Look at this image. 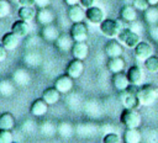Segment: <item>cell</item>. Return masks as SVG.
<instances>
[{
  "label": "cell",
  "mask_w": 158,
  "mask_h": 143,
  "mask_svg": "<svg viewBox=\"0 0 158 143\" xmlns=\"http://www.w3.org/2000/svg\"><path fill=\"white\" fill-rule=\"evenodd\" d=\"M130 27L128 22L122 20L121 17L118 20H112V18H106L100 23V31L104 36L107 38H117L118 33L123 30Z\"/></svg>",
  "instance_id": "cell-1"
},
{
  "label": "cell",
  "mask_w": 158,
  "mask_h": 143,
  "mask_svg": "<svg viewBox=\"0 0 158 143\" xmlns=\"http://www.w3.org/2000/svg\"><path fill=\"white\" fill-rule=\"evenodd\" d=\"M118 92L120 102L125 108H137V106H139L138 89L136 88V85H130L127 89Z\"/></svg>",
  "instance_id": "cell-2"
},
{
  "label": "cell",
  "mask_w": 158,
  "mask_h": 143,
  "mask_svg": "<svg viewBox=\"0 0 158 143\" xmlns=\"http://www.w3.org/2000/svg\"><path fill=\"white\" fill-rule=\"evenodd\" d=\"M158 97V90L153 85H143L138 89V101L141 106H151Z\"/></svg>",
  "instance_id": "cell-3"
},
{
  "label": "cell",
  "mask_w": 158,
  "mask_h": 143,
  "mask_svg": "<svg viewBox=\"0 0 158 143\" xmlns=\"http://www.w3.org/2000/svg\"><path fill=\"white\" fill-rule=\"evenodd\" d=\"M120 120L126 128H138L142 123V117L135 108H125L121 113Z\"/></svg>",
  "instance_id": "cell-4"
},
{
  "label": "cell",
  "mask_w": 158,
  "mask_h": 143,
  "mask_svg": "<svg viewBox=\"0 0 158 143\" xmlns=\"http://www.w3.org/2000/svg\"><path fill=\"white\" fill-rule=\"evenodd\" d=\"M117 41H120L121 43H123L128 48H135L141 42V37H139V35L137 32H135L130 27H127V28H123L118 33Z\"/></svg>",
  "instance_id": "cell-5"
},
{
  "label": "cell",
  "mask_w": 158,
  "mask_h": 143,
  "mask_svg": "<svg viewBox=\"0 0 158 143\" xmlns=\"http://www.w3.org/2000/svg\"><path fill=\"white\" fill-rule=\"evenodd\" d=\"M88 26L83 21L73 23L70 28V36L74 39V42H85L88 39Z\"/></svg>",
  "instance_id": "cell-6"
},
{
  "label": "cell",
  "mask_w": 158,
  "mask_h": 143,
  "mask_svg": "<svg viewBox=\"0 0 158 143\" xmlns=\"http://www.w3.org/2000/svg\"><path fill=\"white\" fill-rule=\"evenodd\" d=\"M133 49H135V57L142 62H144L147 58L153 55V47L144 41H141Z\"/></svg>",
  "instance_id": "cell-7"
},
{
  "label": "cell",
  "mask_w": 158,
  "mask_h": 143,
  "mask_svg": "<svg viewBox=\"0 0 158 143\" xmlns=\"http://www.w3.org/2000/svg\"><path fill=\"white\" fill-rule=\"evenodd\" d=\"M85 17L89 20V22L94 25H100L105 20V12L98 6H91L85 10Z\"/></svg>",
  "instance_id": "cell-8"
},
{
  "label": "cell",
  "mask_w": 158,
  "mask_h": 143,
  "mask_svg": "<svg viewBox=\"0 0 158 143\" xmlns=\"http://www.w3.org/2000/svg\"><path fill=\"white\" fill-rule=\"evenodd\" d=\"M73 78L69 76L68 74L65 75H60L57 78V80L54 81V88L60 92V94H67L73 89Z\"/></svg>",
  "instance_id": "cell-9"
},
{
  "label": "cell",
  "mask_w": 158,
  "mask_h": 143,
  "mask_svg": "<svg viewBox=\"0 0 158 143\" xmlns=\"http://www.w3.org/2000/svg\"><path fill=\"white\" fill-rule=\"evenodd\" d=\"M127 78L130 80V84L131 85H141L143 78H144V74H143V70L141 67L138 65H132L130 67V69L127 70Z\"/></svg>",
  "instance_id": "cell-10"
},
{
  "label": "cell",
  "mask_w": 158,
  "mask_h": 143,
  "mask_svg": "<svg viewBox=\"0 0 158 143\" xmlns=\"http://www.w3.org/2000/svg\"><path fill=\"white\" fill-rule=\"evenodd\" d=\"M105 53L109 58H114V57H121L123 53V48L120 43V41H115L111 39L105 44Z\"/></svg>",
  "instance_id": "cell-11"
},
{
  "label": "cell",
  "mask_w": 158,
  "mask_h": 143,
  "mask_svg": "<svg viewBox=\"0 0 158 143\" xmlns=\"http://www.w3.org/2000/svg\"><path fill=\"white\" fill-rule=\"evenodd\" d=\"M84 72V63L81 59H73L67 67V74L73 79L79 78Z\"/></svg>",
  "instance_id": "cell-12"
},
{
  "label": "cell",
  "mask_w": 158,
  "mask_h": 143,
  "mask_svg": "<svg viewBox=\"0 0 158 143\" xmlns=\"http://www.w3.org/2000/svg\"><path fill=\"white\" fill-rule=\"evenodd\" d=\"M56 46L59 51L62 52H69V49L73 48L74 44V39L72 38V36L67 35V33H62L58 36V38L56 39Z\"/></svg>",
  "instance_id": "cell-13"
},
{
  "label": "cell",
  "mask_w": 158,
  "mask_h": 143,
  "mask_svg": "<svg viewBox=\"0 0 158 143\" xmlns=\"http://www.w3.org/2000/svg\"><path fill=\"white\" fill-rule=\"evenodd\" d=\"M112 85L117 91H122V90L127 89L131 84H130V80L127 78V74H123L122 72H120V73H115L114 74Z\"/></svg>",
  "instance_id": "cell-14"
},
{
  "label": "cell",
  "mask_w": 158,
  "mask_h": 143,
  "mask_svg": "<svg viewBox=\"0 0 158 143\" xmlns=\"http://www.w3.org/2000/svg\"><path fill=\"white\" fill-rule=\"evenodd\" d=\"M89 53V47L85 42H74L72 48V54L77 59H85Z\"/></svg>",
  "instance_id": "cell-15"
},
{
  "label": "cell",
  "mask_w": 158,
  "mask_h": 143,
  "mask_svg": "<svg viewBox=\"0 0 158 143\" xmlns=\"http://www.w3.org/2000/svg\"><path fill=\"white\" fill-rule=\"evenodd\" d=\"M36 17H37L38 23L46 26V25H49V23L53 22V20H54V14H53L52 10H49L48 7H42V9H40V10L37 11Z\"/></svg>",
  "instance_id": "cell-16"
},
{
  "label": "cell",
  "mask_w": 158,
  "mask_h": 143,
  "mask_svg": "<svg viewBox=\"0 0 158 143\" xmlns=\"http://www.w3.org/2000/svg\"><path fill=\"white\" fill-rule=\"evenodd\" d=\"M47 111H48V104L43 99H37L31 105V113L36 117H41L46 115Z\"/></svg>",
  "instance_id": "cell-17"
},
{
  "label": "cell",
  "mask_w": 158,
  "mask_h": 143,
  "mask_svg": "<svg viewBox=\"0 0 158 143\" xmlns=\"http://www.w3.org/2000/svg\"><path fill=\"white\" fill-rule=\"evenodd\" d=\"M68 17L73 21V22H80L84 20L85 17V11L83 10V6L77 4V5H72L68 9Z\"/></svg>",
  "instance_id": "cell-18"
},
{
  "label": "cell",
  "mask_w": 158,
  "mask_h": 143,
  "mask_svg": "<svg viewBox=\"0 0 158 143\" xmlns=\"http://www.w3.org/2000/svg\"><path fill=\"white\" fill-rule=\"evenodd\" d=\"M19 41H20V37L17 35H15L12 31L11 32H7L2 36V39H1V43L2 46L7 49V51H12L17 47L19 44Z\"/></svg>",
  "instance_id": "cell-19"
},
{
  "label": "cell",
  "mask_w": 158,
  "mask_h": 143,
  "mask_svg": "<svg viewBox=\"0 0 158 143\" xmlns=\"http://www.w3.org/2000/svg\"><path fill=\"white\" fill-rule=\"evenodd\" d=\"M120 17L126 22L131 23L137 18V9L133 5H125L120 11Z\"/></svg>",
  "instance_id": "cell-20"
},
{
  "label": "cell",
  "mask_w": 158,
  "mask_h": 143,
  "mask_svg": "<svg viewBox=\"0 0 158 143\" xmlns=\"http://www.w3.org/2000/svg\"><path fill=\"white\" fill-rule=\"evenodd\" d=\"M11 31H12L15 35H17L20 38H22V37H26V36L28 35L30 27H28V23H27L26 21H23V20L20 18L19 21H16V22L12 23Z\"/></svg>",
  "instance_id": "cell-21"
},
{
  "label": "cell",
  "mask_w": 158,
  "mask_h": 143,
  "mask_svg": "<svg viewBox=\"0 0 158 143\" xmlns=\"http://www.w3.org/2000/svg\"><path fill=\"white\" fill-rule=\"evenodd\" d=\"M141 132L138 128H126L123 133V142L125 143H139L141 142Z\"/></svg>",
  "instance_id": "cell-22"
},
{
  "label": "cell",
  "mask_w": 158,
  "mask_h": 143,
  "mask_svg": "<svg viewBox=\"0 0 158 143\" xmlns=\"http://www.w3.org/2000/svg\"><path fill=\"white\" fill-rule=\"evenodd\" d=\"M58 36H59V32H58L57 27L54 25H52V23L46 25L43 27V30H42V37L48 42H56Z\"/></svg>",
  "instance_id": "cell-23"
},
{
  "label": "cell",
  "mask_w": 158,
  "mask_h": 143,
  "mask_svg": "<svg viewBox=\"0 0 158 143\" xmlns=\"http://www.w3.org/2000/svg\"><path fill=\"white\" fill-rule=\"evenodd\" d=\"M59 91L56 88H48L43 91L42 94V99L48 104V105H54L58 102L59 100Z\"/></svg>",
  "instance_id": "cell-24"
},
{
  "label": "cell",
  "mask_w": 158,
  "mask_h": 143,
  "mask_svg": "<svg viewBox=\"0 0 158 143\" xmlns=\"http://www.w3.org/2000/svg\"><path fill=\"white\" fill-rule=\"evenodd\" d=\"M125 68V60L121 58V57H114V58H110L109 62H107V69L111 72V73H120L122 72Z\"/></svg>",
  "instance_id": "cell-25"
},
{
  "label": "cell",
  "mask_w": 158,
  "mask_h": 143,
  "mask_svg": "<svg viewBox=\"0 0 158 143\" xmlns=\"http://www.w3.org/2000/svg\"><path fill=\"white\" fill-rule=\"evenodd\" d=\"M17 14H19V17H20L21 20L26 21V22L33 20V18L36 17V15H37V12H36V10L33 9V6H21V7L19 9V12H17Z\"/></svg>",
  "instance_id": "cell-26"
},
{
  "label": "cell",
  "mask_w": 158,
  "mask_h": 143,
  "mask_svg": "<svg viewBox=\"0 0 158 143\" xmlns=\"http://www.w3.org/2000/svg\"><path fill=\"white\" fill-rule=\"evenodd\" d=\"M15 126V118L10 112H4L0 115V129L11 131Z\"/></svg>",
  "instance_id": "cell-27"
},
{
  "label": "cell",
  "mask_w": 158,
  "mask_h": 143,
  "mask_svg": "<svg viewBox=\"0 0 158 143\" xmlns=\"http://www.w3.org/2000/svg\"><path fill=\"white\" fill-rule=\"evenodd\" d=\"M143 18L148 25H157L158 23V10L154 6H149L147 10L143 11Z\"/></svg>",
  "instance_id": "cell-28"
},
{
  "label": "cell",
  "mask_w": 158,
  "mask_h": 143,
  "mask_svg": "<svg viewBox=\"0 0 158 143\" xmlns=\"http://www.w3.org/2000/svg\"><path fill=\"white\" fill-rule=\"evenodd\" d=\"M144 68L152 74L158 73V57L153 54L149 58H147L144 60Z\"/></svg>",
  "instance_id": "cell-29"
},
{
  "label": "cell",
  "mask_w": 158,
  "mask_h": 143,
  "mask_svg": "<svg viewBox=\"0 0 158 143\" xmlns=\"http://www.w3.org/2000/svg\"><path fill=\"white\" fill-rule=\"evenodd\" d=\"M14 79H15V81L17 83V84H20V85H26V84H28L30 83V75L27 74V72H25V70H22V69H19L17 72H15V74H14Z\"/></svg>",
  "instance_id": "cell-30"
},
{
  "label": "cell",
  "mask_w": 158,
  "mask_h": 143,
  "mask_svg": "<svg viewBox=\"0 0 158 143\" xmlns=\"http://www.w3.org/2000/svg\"><path fill=\"white\" fill-rule=\"evenodd\" d=\"M58 133L63 138H68L73 134V126L68 122H62L58 126Z\"/></svg>",
  "instance_id": "cell-31"
},
{
  "label": "cell",
  "mask_w": 158,
  "mask_h": 143,
  "mask_svg": "<svg viewBox=\"0 0 158 143\" xmlns=\"http://www.w3.org/2000/svg\"><path fill=\"white\" fill-rule=\"evenodd\" d=\"M14 92V85L9 79L0 81V94L2 96H9Z\"/></svg>",
  "instance_id": "cell-32"
},
{
  "label": "cell",
  "mask_w": 158,
  "mask_h": 143,
  "mask_svg": "<svg viewBox=\"0 0 158 143\" xmlns=\"http://www.w3.org/2000/svg\"><path fill=\"white\" fill-rule=\"evenodd\" d=\"M11 11V5L7 0H0V18L6 17Z\"/></svg>",
  "instance_id": "cell-33"
},
{
  "label": "cell",
  "mask_w": 158,
  "mask_h": 143,
  "mask_svg": "<svg viewBox=\"0 0 158 143\" xmlns=\"http://www.w3.org/2000/svg\"><path fill=\"white\" fill-rule=\"evenodd\" d=\"M14 141L12 133L9 129H0V143H11Z\"/></svg>",
  "instance_id": "cell-34"
},
{
  "label": "cell",
  "mask_w": 158,
  "mask_h": 143,
  "mask_svg": "<svg viewBox=\"0 0 158 143\" xmlns=\"http://www.w3.org/2000/svg\"><path fill=\"white\" fill-rule=\"evenodd\" d=\"M102 142H104V143H120V142H121V138H120V136L116 134V133H109V134H106V136L104 137Z\"/></svg>",
  "instance_id": "cell-35"
},
{
  "label": "cell",
  "mask_w": 158,
  "mask_h": 143,
  "mask_svg": "<svg viewBox=\"0 0 158 143\" xmlns=\"http://www.w3.org/2000/svg\"><path fill=\"white\" fill-rule=\"evenodd\" d=\"M133 6L139 10V11H144L149 7V4H148V0H133Z\"/></svg>",
  "instance_id": "cell-36"
},
{
  "label": "cell",
  "mask_w": 158,
  "mask_h": 143,
  "mask_svg": "<svg viewBox=\"0 0 158 143\" xmlns=\"http://www.w3.org/2000/svg\"><path fill=\"white\" fill-rule=\"evenodd\" d=\"M49 4H51V0H36V6H37L38 9L47 7Z\"/></svg>",
  "instance_id": "cell-37"
},
{
  "label": "cell",
  "mask_w": 158,
  "mask_h": 143,
  "mask_svg": "<svg viewBox=\"0 0 158 143\" xmlns=\"http://www.w3.org/2000/svg\"><path fill=\"white\" fill-rule=\"evenodd\" d=\"M95 1H96V0H80V5H81L83 7H85V9H88V7L94 6Z\"/></svg>",
  "instance_id": "cell-38"
},
{
  "label": "cell",
  "mask_w": 158,
  "mask_h": 143,
  "mask_svg": "<svg viewBox=\"0 0 158 143\" xmlns=\"http://www.w3.org/2000/svg\"><path fill=\"white\" fill-rule=\"evenodd\" d=\"M6 55H7V49L2 46V43L0 44V62L5 60L6 59Z\"/></svg>",
  "instance_id": "cell-39"
},
{
  "label": "cell",
  "mask_w": 158,
  "mask_h": 143,
  "mask_svg": "<svg viewBox=\"0 0 158 143\" xmlns=\"http://www.w3.org/2000/svg\"><path fill=\"white\" fill-rule=\"evenodd\" d=\"M19 4L21 6H33L36 5V0H19Z\"/></svg>",
  "instance_id": "cell-40"
},
{
  "label": "cell",
  "mask_w": 158,
  "mask_h": 143,
  "mask_svg": "<svg viewBox=\"0 0 158 143\" xmlns=\"http://www.w3.org/2000/svg\"><path fill=\"white\" fill-rule=\"evenodd\" d=\"M152 26H154V25H152ZM151 36L158 42V27H157V26L152 27V30H151Z\"/></svg>",
  "instance_id": "cell-41"
},
{
  "label": "cell",
  "mask_w": 158,
  "mask_h": 143,
  "mask_svg": "<svg viewBox=\"0 0 158 143\" xmlns=\"http://www.w3.org/2000/svg\"><path fill=\"white\" fill-rule=\"evenodd\" d=\"M64 2L68 5V6H72V5H77L80 2V0H64Z\"/></svg>",
  "instance_id": "cell-42"
},
{
  "label": "cell",
  "mask_w": 158,
  "mask_h": 143,
  "mask_svg": "<svg viewBox=\"0 0 158 143\" xmlns=\"http://www.w3.org/2000/svg\"><path fill=\"white\" fill-rule=\"evenodd\" d=\"M149 6H157L158 5V0H148Z\"/></svg>",
  "instance_id": "cell-43"
}]
</instances>
